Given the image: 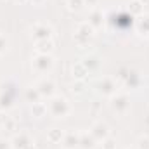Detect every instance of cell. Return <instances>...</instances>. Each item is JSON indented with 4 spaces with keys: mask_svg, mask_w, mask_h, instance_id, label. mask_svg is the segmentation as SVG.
<instances>
[{
    "mask_svg": "<svg viewBox=\"0 0 149 149\" xmlns=\"http://www.w3.org/2000/svg\"><path fill=\"white\" fill-rule=\"evenodd\" d=\"M31 114L35 116V118H42V116H45L47 114V104L45 102H33L31 104Z\"/></svg>",
    "mask_w": 149,
    "mask_h": 149,
    "instance_id": "cell-20",
    "label": "cell"
},
{
    "mask_svg": "<svg viewBox=\"0 0 149 149\" xmlns=\"http://www.w3.org/2000/svg\"><path fill=\"white\" fill-rule=\"evenodd\" d=\"M3 116H5V114H2V113H0V127H2V123H3Z\"/></svg>",
    "mask_w": 149,
    "mask_h": 149,
    "instance_id": "cell-34",
    "label": "cell"
},
{
    "mask_svg": "<svg viewBox=\"0 0 149 149\" xmlns=\"http://www.w3.org/2000/svg\"><path fill=\"white\" fill-rule=\"evenodd\" d=\"M5 50H7V37L3 33H0V56L5 54Z\"/></svg>",
    "mask_w": 149,
    "mask_h": 149,
    "instance_id": "cell-27",
    "label": "cell"
},
{
    "mask_svg": "<svg viewBox=\"0 0 149 149\" xmlns=\"http://www.w3.org/2000/svg\"><path fill=\"white\" fill-rule=\"evenodd\" d=\"M81 63H83V66L88 70V73L95 71V70L101 66V61H99V57H97V56H94V54H88V56H85Z\"/></svg>",
    "mask_w": 149,
    "mask_h": 149,
    "instance_id": "cell-16",
    "label": "cell"
},
{
    "mask_svg": "<svg viewBox=\"0 0 149 149\" xmlns=\"http://www.w3.org/2000/svg\"><path fill=\"white\" fill-rule=\"evenodd\" d=\"M2 128L3 130H16V120L10 118V116H3V123H2Z\"/></svg>",
    "mask_w": 149,
    "mask_h": 149,
    "instance_id": "cell-22",
    "label": "cell"
},
{
    "mask_svg": "<svg viewBox=\"0 0 149 149\" xmlns=\"http://www.w3.org/2000/svg\"><path fill=\"white\" fill-rule=\"evenodd\" d=\"M71 90H73L74 94H81V92H83V81L76 80L73 85H71Z\"/></svg>",
    "mask_w": 149,
    "mask_h": 149,
    "instance_id": "cell-28",
    "label": "cell"
},
{
    "mask_svg": "<svg viewBox=\"0 0 149 149\" xmlns=\"http://www.w3.org/2000/svg\"><path fill=\"white\" fill-rule=\"evenodd\" d=\"M127 149H130V148H127Z\"/></svg>",
    "mask_w": 149,
    "mask_h": 149,
    "instance_id": "cell-36",
    "label": "cell"
},
{
    "mask_svg": "<svg viewBox=\"0 0 149 149\" xmlns=\"http://www.w3.org/2000/svg\"><path fill=\"white\" fill-rule=\"evenodd\" d=\"M71 73H73L74 80H80V81H85L87 78H88V70L83 66V63L81 61H78V63H74L73 68H71Z\"/></svg>",
    "mask_w": 149,
    "mask_h": 149,
    "instance_id": "cell-15",
    "label": "cell"
},
{
    "mask_svg": "<svg viewBox=\"0 0 149 149\" xmlns=\"http://www.w3.org/2000/svg\"><path fill=\"white\" fill-rule=\"evenodd\" d=\"M88 132L92 134V137H94L97 142H102V141H106V139L109 137V127H108L104 121H95V123L90 127Z\"/></svg>",
    "mask_w": 149,
    "mask_h": 149,
    "instance_id": "cell-8",
    "label": "cell"
},
{
    "mask_svg": "<svg viewBox=\"0 0 149 149\" xmlns=\"http://www.w3.org/2000/svg\"><path fill=\"white\" fill-rule=\"evenodd\" d=\"M35 87H37V90L40 92L42 99H50L52 95H56V83L49 76H42L37 83H35Z\"/></svg>",
    "mask_w": 149,
    "mask_h": 149,
    "instance_id": "cell-5",
    "label": "cell"
},
{
    "mask_svg": "<svg viewBox=\"0 0 149 149\" xmlns=\"http://www.w3.org/2000/svg\"><path fill=\"white\" fill-rule=\"evenodd\" d=\"M31 64L37 73L45 74L54 68V57H52V54H35L31 59Z\"/></svg>",
    "mask_w": 149,
    "mask_h": 149,
    "instance_id": "cell-4",
    "label": "cell"
},
{
    "mask_svg": "<svg viewBox=\"0 0 149 149\" xmlns=\"http://www.w3.org/2000/svg\"><path fill=\"white\" fill-rule=\"evenodd\" d=\"M85 3H88V5H97L99 3V0H83Z\"/></svg>",
    "mask_w": 149,
    "mask_h": 149,
    "instance_id": "cell-30",
    "label": "cell"
},
{
    "mask_svg": "<svg viewBox=\"0 0 149 149\" xmlns=\"http://www.w3.org/2000/svg\"><path fill=\"white\" fill-rule=\"evenodd\" d=\"M47 111L50 113L54 118H66L70 111H71V106L68 102L66 97L63 95H52L47 102Z\"/></svg>",
    "mask_w": 149,
    "mask_h": 149,
    "instance_id": "cell-1",
    "label": "cell"
},
{
    "mask_svg": "<svg viewBox=\"0 0 149 149\" xmlns=\"http://www.w3.org/2000/svg\"><path fill=\"white\" fill-rule=\"evenodd\" d=\"M94 35H95V30H94L87 21H83V23H80V24L76 26L73 40H74V43H76L78 47H87V45L92 42Z\"/></svg>",
    "mask_w": 149,
    "mask_h": 149,
    "instance_id": "cell-2",
    "label": "cell"
},
{
    "mask_svg": "<svg viewBox=\"0 0 149 149\" xmlns=\"http://www.w3.org/2000/svg\"><path fill=\"white\" fill-rule=\"evenodd\" d=\"M52 33H54V30H52V26L47 24V23H35V24L31 26V38H33L35 42L49 40V38H52Z\"/></svg>",
    "mask_w": 149,
    "mask_h": 149,
    "instance_id": "cell-7",
    "label": "cell"
},
{
    "mask_svg": "<svg viewBox=\"0 0 149 149\" xmlns=\"http://www.w3.org/2000/svg\"><path fill=\"white\" fill-rule=\"evenodd\" d=\"M95 88H97V92H99L101 95H106V97H111L113 94L118 92L116 80H114L113 76H104V78H101V80L97 81Z\"/></svg>",
    "mask_w": 149,
    "mask_h": 149,
    "instance_id": "cell-6",
    "label": "cell"
},
{
    "mask_svg": "<svg viewBox=\"0 0 149 149\" xmlns=\"http://www.w3.org/2000/svg\"><path fill=\"white\" fill-rule=\"evenodd\" d=\"M0 149H10V142H7V141L0 139Z\"/></svg>",
    "mask_w": 149,
    "mask_h": 149,
    "instance_id": "cell-29",
    "label": "cell"
},
{
    "mask_svg": "<svg viewBox=\"0 0 149 149\" xmlns=\"http://www.w3.org/2000/svg\"><path fill=\"white\" fill-rule=\"evenodd\" d=\"M52 50H54V40L52 38L35 42V54H52Z\"/></svg>",
    "mask_w": 149,
    "mask_h": 149,
    "instance_id": "cell-14",
    "label": "cell"
},
{
    "mask_svg": "<svg viewBox=\"0 0 149 149\" xmlns=\"http://www.w3.org/2000/svg\"><path fill=\"white\" fill-rule=\"evenodd\" d=\"M139 83H141V74L137 73L135 70H132V68H130V73H128V76L125 78L123 85H125V87H128V88H135Z\"/></svg>",
    "mask_w": 149,
    "mask_h": 149,
    "instance_id": "cell-17",
    "label": "cell"
},
{
    "mask_svg": "<svg viewBox=\"0 0 149 149\" xmlns=\"http://www.w3.org/2000/svg\"><path fill=\"white\" fill-rule=\"evenodd\" d=\"M24 99H26L30 104H33V102H40L42 95H40V92L37 90V87L31 85V87H28V88L24 90Z\"/></svg>",
    "mask_w": 149,
    "mask_h": 149,
    "instance_id": "cell-18",
    "label": "cell"
},
{
    "mask_svg": "<svg viewBox=\"0 0 149 149\" xmlns=\"http://www.w3.org/2000/svg\"><path fill=\"white\" fill-rule=\"evenodd\" d=\"M139 2H141L142 5H149V0H139Z\"/></svg>",
    "mask_w": 149,
    "mask_h": 149,
    "instance_id": "cell-32",
    "label": "cell"
},
{
    "mask_svg": "<svg viewBox=\"0 0 149 149\" xmlns=\"http://www.w3.org/2000/svg\"><path fill=\"white\" fill-rule=\"evenodd\" d=\"M63 139H64V132L59 130V128H52L47 134V141L50 144H59V142H63Z\"/></svg>",
    "mask_w": 149,
    "mask_h": 149,
    "instance_id": "cell-19",
    "label": "cell"
},
{
    "mask_svg": "<svg viewBox=\"0 0 149 149\" xmlns=\"http://www.w3.org/2000/svg\"><path fill=\"white\" fill-rule=\"evenodd\" d=\"M101 144H102V149H116V142L113 141L111 137H108V139L102 141Z\"/></svg>",
    "mask_w": 149,
    "mask_h": 149,
    "instance_id": "cell-26",
    "label": "cell"
},
{
    "mask_svg": "<svg viewBox=\"0 0 149 149\" xmlns=\"http://www.w3.org/2000/svg\"><path fill=\"white\" fill-rule=\"evenodd\" d=\"M0 104H2V106H5V108L12 106V95L9 94V90H5V92L0 95Z\"/></svg>",
    "mask_w": 149,
    "mask_h": 149,
    "instance_id": "cell-24",
    "label": "cell"
},
{
    "mask_svg": "<svg viewBox=\"0 0 149 149\" xmlns=\"http://www.w3.org/2000/svg\"><path fill=\"white\" fill-rule=\"evenodd\" d=\"M87 23H88L94 30L102 28V24H104V12H102L101 9H92V10H90V14H88Z\"/></svg>",
    "mask_w": 149,
    "mask_h": 149,
    "instance_id": "cell-10",
    "label": "cell"
},
{
    "mask_svg": "<svg viewBox=\"0 0 149 149\" xmlns=\"http://www.w3.org/2000/svg\"><path fill=\"white\" fill-rule=\"evenodd\" d=\"M135 30H137V33H141L144 37H149V14L137 16V19H135Z\"/></svg>",
    "mask_w": 149,
    "mask_h": 149,
    "instance_id": "cell-13",
    "label": "cell"
},
{
    "mask_svg": "<svg viewBox=\"0 0 149 149\" xmlns=\"http://www.w3.org/2000/svg\"><path fill=\"white\" fill-rule=\"evenodd\" d=\"M128 12H130L132 16H141V14L144 12V5H142L139 0H132V2L128 3Z\"/></svg>",
    "mask_w": 149,
    "mask_h": 149,
    "instance_id": "cell-21",
    "label": "cell"
},
{
    "mask_svg": "<svg viewBox=\"0 0 149 149\" xmlns=\"http://www.w3.org/2000/svg\"><path fill=\"white\" fill-rule=\"evenodd\" d=\"M109 106L118 114H127L130 109V97L125 92H116L109 97Z\"/></svg>",
    "mask_w": 149,
    "mask_h": 149,
    "instance_id": "cell-3",
    "label": "cell"
},
{
    "mask_svg": "<svg viewBox=\"0 0 149 149\" xmlns=\"http://www.w3.org/2000/svg\"><path fill=\"white\" fill-rule=\"evenodd\" d=\"M28 149H37V146H35V142H31V144L28 146Z\"/></svg>",
    "mask_w": 149,
    "mask_h": 149,
    "instance_id": "cell-33",
    "label": "cell"
},
{
    "mask_svg": "<svg viewBox=\"0 0 149 149\" xmlns=\"http://www.w3.org/2000/svg\"><path fill=\"white\" fill-rule=\"evenodd\" d=\"M63 144H64V149H78V144H80V132L71 130V132L64 134Z\"/></svg>",
    "mask_w": 149,
    "mask_h": 149,
    "instance_id": "cell-12",
    "label": "cell"
},
{
    "mask_svg": "<svg viewBox=\"0 0 149 149\" xmlns=\"http://www.w3.org/2000/svg\"><path fill=\"white\" fill-rule=\"evenodd\" d=\"M83 5H85L83 0H68V7H70V10H73V12H80V10L83 9Z\"/></svg>",
    "mask_w": 149,
    "mask_h": 149,
    "instance_id": "cell-23",
    "label": "cell"
},
{
    "mask_svg": "<svg viewBox=\"0 0 149 149\" xmlns=\"http://www.w3.org/2000/svg\"><path fill=\"white\" fill-rule=\"evenodd\" d=\"M30 2H33V3H35V5H40V3H43V2H45V0H30Z\"/></svg>",
    "mask_w": 149,
    "mask_h": 149,
    "instance_id": "cell-31",
    "label": "cell"
},
{
    "mask_svg": "<svg viewBox=\"0 0 149 149\" xmlns=\"http://www.w3.org/2000/svg\"><path fill=\"white\" fill-rule=\"evenodd\" d=\"M97 144H99V142L92 137L90 132H80V144H78V149H95Z\"/></svg>",
    "mask_w": 149,
    "mask_h": 149,
    "instance_id": "cell-11",
    "label": "cell"
},
{
    "mask_svg": "<svg viewBox=\"0 0 149 149\" xmlns=\"http://www.w3.org/2000/svg\"><path fill=\"white\" fill-rule=\"evenodd\" d=\"M31 137L26 132H19L10 139V149H28V146L31 144Z\"/></svg>",
    "mask_w": 149,
    "mask_h": 149,
    "instance_id": "cell-9",
    "label": "cell"
},
{
    "mask_svg": "<svg viewBox=\"0 0 149 149\" xmlns=\"http://www.w3.org/2000/svg\"><path fill=\"white\" fill-rule=\"evenodd\" d=\"M137 149H149V137L148 135H141L137 139Z\"/></svg>",
    "mask_w": 149,
    "mask_h": 149,
    "instance_id": "cell-25",
    "label": "cell"
},
{
    "mask_svg": "<svg viewBox=\"0 0 149 149\" xmlns=\"http://www.w3.org/2000/svg\"><path fill=\"white\" fill-rule=\"evenodd\" d=\"M14 2H17V3H24V2H28V0H14Z\"/></svg>",
    "mask_w": 149,
    "mask_h": 149,
    "instance_id": "cell-35",
    "label": "cell"
}]
</instances>
